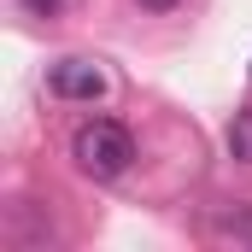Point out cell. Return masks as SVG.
<instances>
[{
	"instance_id": "3957f363",
	"label": "cell",
	"mask_w": 252,
	"mask_h": 252,
	"mask_svg": "<svg viewBox=\"0 0 252 252\" xmlns=\"http://www.w3.org/2000/svg\"><path fill=\"white\" fill-rule=\"evenodd\" d=\"M217 235H229V241H247V247H252V205L223 211V217H217Z\"/></svg>"
},
{
	"instance_id": "6da1fadb",
	"label": "cell",
	"mask_w": 252,
	"mask_h": 252,
	"mask_svg": "<svg viewBox=\"0 0 252 252\" xmlns=\"http://www.w3.org/2000/svg\"><path fill=\"white\" fill-rule=\"evenodd\" d=\"M70 158H76L82 176L112 182V176H124L129 158H135V135H129L118 118H94V124H82L70 135Z\"/></svg>"
},
{
	"instance_id": "8992f818",
	"label": "cell",
	"mask_w": 252,
	"mask_h": 252,
	"mask_svg": "<svg viewBox=\"0 0 252 252\" xmlns=\"http://www.w3.org/2000/svg\"><path fill=\"white\" fill-rule=\"evenodd\" d=\"M30 6H35V12H59V0H30Z\"/></svg>"
},
{
	"instance_id": "5b68a950",
	"label": "cell",
	"mask_w": 252,
	"mask_h": 252,
	"mask_svg": "<svg viewBox=\"0 0 252 252\" xmlns=\"http://www.w3.org/2000/svg\"><path fill=\"white\" fill-rule=\"evenodd\" d=\"M147 12H170V6H182V0H141Z\"/></svg>"
},
{
	"instance_id": "7a4b0ae2",
	"label": "cell",
	"mask_w": 252,
	"mask_h": 252,
	"mask_svg": "<svg viewBox=\"0 0 252 252\" xmlns=\"http://www.w3.org/2000/svg\"><path fill=\"white\" fill-rule=\"evenodd\" d=\"M47 88L59 94V100H100L106 94V70L88 59H59L47 70Z\"/></svg>"
},
{
	"instance_id": "277c9868",
	"label": "cell",
	"mask_w": 252,
	"mask_h": 252,
	"mask_svg": "<svg viewBox=\"0 0 252 252\" xmlns=\"http://www.w3.org/2000/svg\"><path fill=\"white\" fill-rule=\"evenodd\" d=\"M229 153L252 164V112H235V124H229Z\"/></svg>"
}]
</instances>
